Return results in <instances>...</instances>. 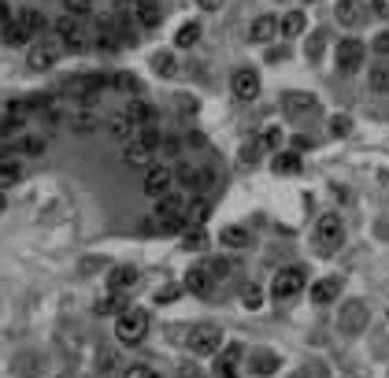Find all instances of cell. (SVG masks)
Returning <instances> with one entry per match:
<instances>
[{"instance_id":"cell-60","label":"cell","mask_w":389,"mask_h":378,"mask_svg":"<svg viewBox=\"0 0 389 378\" xmlns=\"http://www.w3.org/2000/svg\"><path fill=\"white\" fill-rule=\"evenodd\" d=\"M0 156H4V148H0Z\"/></svg>"},{"instance_id":"cell-8","label":"cell","mask_w":389,"mask_h":378,"mask_svg":"<svg viewBox=\"0 0 389 378\" xmlns=\"http://www.w3.org/2000/svg\"><path fill=\"white\" fill-rule=\"evenodd\" d=\"M52 30H56V37H60L67 49H74V52H82L85 45H89V41H85V34H82V26H78V19L67 15V12H63L56 23H52Z\"/></svg>"},{"instance_id":"cell-58","label":"cell","mask_w":389,"mask_h":378,"mask_svg":"<svg viewBox=\"0 0 389 378\" xmlns=\"http://www.w3.org/2000/svg\"><path fill=\"white\" fill-rule=\"evenodd\" d=\"M182 378H200V375H197V367H186V371H182Z\"/></svg>"},{"instance_id":"cell-39","label":"cell","mask_w":389,"mask_h":378,"mask_svg":"<svg viewBox=\"0 0 389 378\" xmlns=\"http://www.w3.org/2000/svg\"><path fill=\"white\" fill-rule=\"evenodd\" d=\"M96 367H101L104 375L115 371V349H112V345H101V349H96Z\"/></svg>"},{"instance_id":"cell-1","label":"cell","mask_w":389,"mask_h":378,"mask_svg":"<svg viewBox=\"0 0 389 378\" xmlns=\"http://www.w3.org/2000/svg\"><path fill=\"white\" fill-rule=\"evenodd\" d=\"M182 226H186V204H182L178 197L159 200V212H156V219L148 223V230L153 234H171V230H182Z\"/></svg>"},{"instance_id":"cell-17","label":"cell","mask_w":389,"mask_h":378,"mask_svg":"<svg viewBox=\"0 0 389 378\" xmlns=\"http://www.w3.org/2000/svg\"><path fill=\"white\" fill-rule=\"evenodd\" d=\"M278 26H282V23H278L275 15H256V19H252V26H248V37H252L256 45H267V41L275 37V30H278Z\"/></svg>"},{"instance_id":"cell-10","label":"cell","mask_w":389,"mask_h":378,"mask_svg":"<svg viewBox=\"0 0 389 378\" xmlns=\"http://www.w3.org/2000/svg\"><path fill=\"white\" fill-rule=\"evenodd\" d=\"M230 89H234L237 101H245V104L256 101V96H259V74L252 67H237L234 78H230Z\"/></svg>"},{"instance_id":"cell-37","label":"cell","mask_w":389,"mask_h":378,"mask_svg":"<svg viewBox=\"0 0 389 378\" xmlns=\"http://www.w3.org/2000/svg\"><path fill=\"white\" fill-rule=\"evenodd\" d=\"M63 8H67V15H74V19L93 15V0H63Z\"/></svg>"},{"instance_id":"cell-57","label":"cell","mask_w":389,"mask_h":378,"mask_svg":"<svg viewBox=\"0 0 389 378\" xmlns=\"http://www.w3.org/2000/svg\"><path fill=\"white\" fill-rule=\"evenodd\" d=\"M371 8H374V12H378V15H382V19H389V0H374V4H371Z\"/></svg>"},{"instance_id":"cell-35","label":"cell","mask_w":389,"mask_h":378,"mask_svg":"<svg viewBox=\"0 0 389 378\" xmlns=\"http://www.w3.org/2000/svg\"><path fill=\"white\" fill-rule=\"evenodd\" d=\"M134 130H137V126L126 119V112H115V115H112V134H115V137H130Z\"/></svg>"},{"instance_id":"cell-25","label":"cell","mask_w":389,"mask_h":378,"mask_svg":"<svg viewBox=\"0 0 389 378\" xmlns=\"http://www.w3.org/2000/svg\"><path fill=\"white\" fill-rule=\"evenodd\" d=\"M137 267H119V271H112V278H107V282H112V293H123V289H130V286H137Z\"/></svg>"},{"instance_id":"cell-49","label":"cell","mask_w":389,"mask_h":378,"mask_svg":"<svg viewBox=\"0 0 389 378\" xmlns=\"http://www.w3.org/2000/svg\"><path fill=\"white\" fill-rule=\"evenodd\" d=\"M19 126H26V123H19V119H0V137L19 134Z\"/></svg>"},{"instance_id":"cell-53","label":"cell","mask_w":389,"mask_h":378,"mask_svg":"<svg viewBox=\"0 0 389 378\" xmlns=\"http://www.w3.org/2000/svg\"><path fill=\"white\" fill-rule=\"evenodd\" d=\"M374 52L378 56H389V30H382V34L374 37Z\"/></svg>"},{"instance_id":"cell-19","label":"cell","mask_w":389,"mask_h":378,"mask_svg":"<svg viewBox=\"0 0 389 378\" xmlns=\"http://www.w3.org/2000/svg\"><path fill=\"white\" fill-rule=\"evenodd\" d=\"M123 112H126V119H130L134 126H148V123H156V112H153V108H148L145 101H137V96H130Z\"/></svg>"},{"instance_id":"cell-4","label":"cell","mask_w":389,"mask_h":378,"mask_svg":"<svg viewBox=\"0 0 389 378\" xmlns=\"http://www.w3.org/2000/svg\"><path fill=\"white\" fill-rule=\"evenodd\" d=\"M189 349L197 356H211V352H223V330L215 327V323H200V327H193L186 334Z\"/></svg>"},{"instance_id":"cell-12","label":"cell","mask_w":389,"mask_h":378,"mask_svg":"<svg viewBox=\"0 0 389 378\" xmlns=\"http://www.w3.org/2000/svg\"><path fill=\"white\" fill-rule=\"evenodd\" d=\"M56 56H60L56 41H37V45H30V52H26V67L30 71H49L52 63H56Z\"/></svg>"},{"instance_id":"cell-48","label":"cell","mask_w":389,"mask_h":378,"mask_svg":"<svg viewBox=\"0 0 389 378\" xmlns=\"http://www.w3.org/2000/svg\"><path fill=\"white\" fill-rule=\"evenodd\" d=\"M115 4V15H134L141 8V0H112Z\"/></svg>"},{"instance_id":"cell-43","label":"cell","mask_w":389,"mask_h":378,"mask_svg":"<svg viewBox=\"0 0 389 378\" xmlns=\"http://www.w3.org/2000/svg\"><path fill=\"white\" fill-rule=\"evenodd\" d=\"M208 271L215 275V282H223V278H230L234 264H230V260H208Z\"/></svg>"},{"instance_id":"cell-3","label":"cell","mask_w":389,"mask_h":378,"mask_svg":"<svg viewBox=\"0 0 389 378\" xmlns=\"http://www.w3.org/2000/svg\"><path fill=\"white\" fill-rule=\"evenodd\" d=\"M345 241V226L338 215H322V219L315 223V248L322 256H330V252H338Z\"/></svg>"},{"instance_id":"cell-7","label":"cell","mask_w":389,"mask_h":378,"mask_svg":"<svg viewBox=\"0 0 389 378\" xmlns=\"http://www.w3.org/2000/svg\"><path fill=\"white\" fill-rule=\"evenodd\" d=\"M171 186H175V171L171 167H148L145 171V197L153 200H167L171 197Z\"/></svg>"},{"instance_id":"cell-16","label":"cell","mask_w":389,"mask_h":378,"mask_svg":"<svg viewBox=\"0 0 389 378\" xmlns=\"http://www.w3.org/2000/svg\"><path fill=\"white\" fill-rule=\"evenodd\" d=\"M334 15H338L341 26H360L367 19V8L360 4V0H341V4L334 8Z\"/></svg>"},{"instance_id":"cell-31","label":"cell","mask_w":389,"mask_h":378,"mask_svg":"<svg viewBox=\"0 0 389 378\" xmlns=\"http://www.w3.org/2000/svg\"><path fill=\"white\" fill-rule=\"evenodd\" d=\"M19 178H23V167H19L15 160H0V189H4V186H15Z\"/></svg>"},{"instance_id":"cell-13","label":"cell","mask_w":389,"mask_h":378,"mask_svg":"<svg viewBox=\"0 0 389 378\" xmlns=\"http://www.w3.org/2000/svg\"><path fill=\"white\" fill-rule=\"evenodd\" d=\"M356 67H363V45L356 37H345L338 41V71L352 74Z\"/></svg>"},{"instance_id":"cell-15","label":"cell","mask_w":389,"mask_h":378,"mask_svg":"<svg viewBox=\"0 0 389 378\" xmlns=\"http://www.w3.org/2000/svg\"><path fill=\"white\" fill-rule=\"evenodd\" d=\"M338 297H341V278L338 275L319 278V282L311 286V304H334Z\"/></svg>"},{"instance_id":"cell-22","label":"cell","mask_w":389,"mask_h":378,"mask_svg":"<svg viewBox=\"0 0 389 378\" xmlns=\"http://www.w3.org/2000/svg\"><path fill=\"white\" fill-rule=\"evenodd\" d=\"M134 19H137V26L156 30V26H159V19H164V8H159L156 0H141V8L134 12Z\"/></svg>"},{"instance_id":"cell-50","label":"cell","mask_w":389,"mask_h":378,"mask_svg":"<svg viewBox=\"0 0 389 378\" xmlns=\"http://www.w3.org/2000/svg\"><path fill=\"white\" fill-rule=\"evenodd\" d=\"M297 378H327V367H322V363H308Z\"/></svg>"},{"instance_id":"cell-23","label":"cell","mask_w":389,"mask_h":378,"mask_svg":"<svg viewBox=\"0 0 389 378\" xmlns=\"http://www.w3.org/2000/svg\"><path fill=\"white\" fill-rule=\"evenodd\" d=\"M208 215H211V204L208 200H193L189 204V208H186V226H189V230H200V226L204 223H208Z\"/></svg>"},{"instance_id":"cell-18","label":"cell","mask_w":389,"mask_h":378,"mask_svg":"<svg viewBox=\"0 0 389 378\" xmlns=\"http://www.w3.org/2000/svg\"><path fill=\"white\" fill-rule=\"evenodd\" d=\"M237 367H241V345H226L219 352L215 371H219V378H237Z\"/></svg>"},{"instance_id":"cell-44","label":"cell","mask_w":389,"mask_h":378,"mask_svg":"<svg viewBox=\"0 0 389 378\" xmlns=\"http://www.w3.org/2000/svg\"><path fill=\"white\" fill-rule=\"evenodd\" d=\"M349 130H352V119H349V115H334V119H330V134H334V137H345Z\"/></svg>"},{"instance_id":"cell-59","label":"cell","mask_w":389,"mask_h":378,"mask_svg":"<svg viewBox=\"0 0 389 378\" xmlns=\"http://www.w3.org/2000/svg\"><path fill=\"white\" fill-rule=\"evenodd\" d=\"M8 208V200H4V189H0V212H4Z\"/></svg>"},{"instance_id":"cell-20","label":"cell","mask_w":389,"mask_h":378,"mask_svg":"<svg viewBox=\"0 0 389 378\" xmlns=\"http://www.w3.org/2000/svg\"><path fill=\"white\" fill-rule=\"evenodd\" d=\"M123 156H126V164H130V167H145V171H148V167H156V164H153L156 148H148V145H141V141H130Z\"/></svg>"},{"instance_id":"cell-21","label":"cell","mask_w":389,"mask_h":378,"mask_svg":"<svg viewBox=\"0 0 389 378\" xmlns=\"http://www.w3.org/2000/svg\"><path fill=\"white\" fill-rule=\"evenodd\" d=\"M278 352H252V360H248V371H252L256 378H267V375H275L278 371Z\"/></svg>"},{"instance_id":"cell-51","label":"cell","mask_w":389,"mask_h":378,"mask_svg":"<svg viewBox=\"0 0 389 378\" xmlns=\"http://www.w3.org/2000/svg\"><path fill=\"white\" fill-rule=\"evenodd\" d=\"M93 123H96V119L93 115H74V130H78V134H85V130H93Z\"/></svg>"},{"instance_id":"cell-33","label":"cell","mask_w":389,"mask_h":378,"mask_svg":"<svg viewBox=\"0 0 389 378\" xmlns=\"http://www.w3.org/2000/svg\"><path fill=\"white\" fill-rule=\"evenodd\" d=\"M175 41H178V49H193V45L200 41V26H197V23H186V26L178 30Z\"/></svg>"},{"instance_id":"cell-47","label":"cell","mask_w":389,"mask_h":378,"mask_svg":"<svg viewBox=\"0 0 389 378\" xmlns=\"http://www.w3.org/2000/svg\"><path fill=\"white\" fill-rule=\"evenodd\" d=\"M123 378H156V371L148 363H130L126 371H123Z\"/></svg>"},{"instance_id":"cell-55","label":"cell","mask_w":389,"mask_h":378,"mask_svg":"<svg viewBox=\"0 0 389 378\" xmlns=\"http://www.w3.org/2000/svg\"><path fill=\"white\" fill-rule=\"evenodd\" d=\"M197 4L204 8V12H219V8L226 4V0H197Z\"/></svg>"},{"instance_id":"cell-54","label":"cell","mask_w":389,"mask_h":378,"mask_svg":"<svg viewBox=\"0 0 389 378\" xmlns=\"http://www.w3.org/2000/svg\"><path fill=\"white\" fill-rule=\"evenodd\" d=\"M178 293H182L178 286H167V289H159V293H156V300H159V304H167V300H175Z\"/></svg>"},{"instance_id":"cell-41","label":"cell","mask_w":389,"mask_h":378,"mask_svg":"<svg viewBox=\"0 0 389 378\" xmlns=\"http://www.w3.org/2000/svg\"><path fill=\"white\" fill-rule=\"evenodd\" d=\"M137 141L148 145V148H156V145H159V130H156L153 123H148V126H137Z\"/></svg>"},{"instance_id":"cell-6","label":"cell","mask_w":389,"mask_h":378,"mask_svg":"<svg viewBox=\"0 0 389 378\" xmlns=\"http://www.w3.org/2000/svg\"><path fill=\"white\" fill-rule=\"evenodd\" d=\"M300 289H304V267H286V271L275 275L271 297H275V300H293Z\"/></svg>"},{"instance_id":"cell-34","label":"cell","mask_w":389,"mask_h":378,"mask_svg":"<svg viewBox=\"0 0 389 378\" xmlns=\"http://www.w3.org/2000/svg\"><path fill=\"white\" fill-rule=\"evenodd\" d=\"M107 85L119 93H130V96H137V78L134 74H115V78H107Z\"/></svg>"},{"instance_id":"cell-46","label":"cell","mask_w":389,"mask_h":378,"mask_svg":"<svg viewBox=\"0 0 389 378\" xmlns=\"http://www.w3.org/2000/svg\"><path fill=\"white\" fill-rule=\"evenodd\" d=\"M241 300H245V308H259V304H263V289H259V286H245Z\"/></svg>"},{"instance_id":"cell-52","label":"cell","mask_w":389,"mask_h":378,"mask_svg":"<svg viewBox=\"0 0 389 378\" xmlns=\"http://www.w3.org/2000/svg\"><path fill=\"white\" fill-rule=\"evenodd\" d=\"M23 23H26V26H30V30H34V34H37V30L45 26V19H41V12H23Z\"/></svg>"},{"instance_id":"cell-56","label":"cell","mask_w":389,"mask_h":378,"mask_svg":"<svg viewBox=\"0 0 389 378\" xmlns=\"http://www.w3.org/2000/svg\"><path fill=\"white\" fill-rule=\"evenodd\" d=\"M8 23H12V8H8V4H0V30H4Z\"/></svg>"},{"instance_id":"cell-40","label":"cell","mask_w":389,"mask_h":378,"mask_svg":"<svg viewBox=\"0 0 389 378\" xmlns=\"http://www.w3.org/2000/svg\"><path fill=\"white\" fill-rule=\"evenodd\" d=\"M204 245H208V234L204 230H189L186 237H182V248H189V252H200Z\"/></svg>"},{"instance_id":"cell-11","label":"cell","mask_w":389,"mask_h":378,"mask_svg":"<svg viewBox=\"0 0 389 378\" xmlns=\"http://www.w3.org/2000/svg\"><path fill=\"white\" fill-rule=\"evenodd\" d=\"M282 112L293 115V119H304V115H315L319 112V101L311 93H304V89H293V93L282 96Z\"/></svg>"},{"instance_id":"cell-24","label":"cell","mask_w":389,"mask_h":378,"mask_svg":"<svg viewBox=\"0 0 389 378\" xmlns=\"http://www.w3.org/2000/svg\"><path fill=\"white\" fill-rule=\"evenodd\" d=\"M0 37H4L8 45H26V41L34 37V30H30L23 19H15V23H8L4 30H0Z\"/></svg>"},{"instance_id":"cell-26","label":"cell","mask_w":389,"mask_h":378,"mask_svg":"<svg viewBox=\"0 0 389 378\" xmlns=\"http://www.w3.org/2000/svg\"><path fill=\"white\" fill-rule=\"evenodd\" d=\"M200 175H204V171L193 167L189 160H182V164H178V182H182L186 189H193V193H200Z\"/></svg>"},{"instance_id":"cell-9","label":"cell","mask_w":389,"mask_h":378,"mask_svg":"<svg viewBox=\"0 0 389 378\" xmlns=\"http://www.w3.org/2000/svg\"><path fill=\"white\" fill-rule=\"evenodd\" d=\"M367 319H371V311H367L363 300H349V304H341L338 327H341V334H360L367 327Z\"/></svg>"},{"instance_id":"cell-14","label":"cell","mask_w":389,"mask_h":378,"mask_svg":"<svg viewBox=\"0 0 389 378\" xmlns=\"http://www.w3.org/2000/svg\"><path fill=\"white\" fill-rule=\"evenodd\" d=\"M186 289L189 293H197V297H208L211 289H215V275L208 271V264H193L189 271H186Z\"/></svg>"},{"instance_id":"cell-5","label":"cell","mask_w":389,"mask_h":378,"mask_svg":"<svg viewBox=\"0 0 389 378\" xmlns=\"http://www.w3.org/2000/svg\"><path fill=\"white\" fill-rule=\"evenodd\" d=\"M104 85H107L104 74H78V78H71L67 85H63V93H67V96H78L82 104H93L96 96H101Z\"/></svg>"},{"instance_id":"cell-2","label":"cell","mask_w":389,"mask_h":378,"mask_svg":"<svg viewBox=\"0 0 389 378\" xmlns=\"http://www.w3.org/2000/svg\"><path fill=\"white\" fill-rule=\"evenodd\" d=\"M115 334H119V341L123 345H137L148 334V316H145V308H126L123 316L115 319Z\"/></svg>"},{"instance_id":"cell-32","label":"cell","mask_w":389,"mask_h":378,"mask_svg":"<svg viewBox=\"0 0 389 378\" xmlns=\"http://www.w3.org/2000/svg\"><path fill=\"white\" fill-rule=\"evenodd\" d=\"M123 311H126V308H123V300H119L115 293H107V297L96 300V316H115V319H119Z\"/></svg>"},{"instance_id":"cell-38","label":"cell","mask_w":389,"mask_h":378,"mask_svg":"<svg viewBox=\"0 0 389 378\" xmlns=\"http://www.w3.org/2000/svg\"><path fill=\"white\" fill-rule=\"evenodd\" d=\"M156 74L159 78H171V74H175V56H171V52H156Z\"/></svg>"},{"instance_id":"cell-42","label":"cell","mask_w":389,"mask_h":378,"mask_svg":"<svg viewBox=\"0 0 389 378\" xmlns=\"http://www.w3.org/2000/svg\"><path fill=\"white\" fill-rule=\"evenodd\" d=\"M322 45H327V34H322V30H315V34L308 37V60H319V52H322Z\"/></svg>"},{"instance_id":"cell-29","label":"cell","mask_w":389,"mask_h":378,"mask_svg":"<svg viewBox=\"0 0 389 378\" xmlns=\"http://www.w3.org/2000/svg\"><path fill=\"white\" fill-rule=\"evenodd\" d=\"M304 26H308L304 12H289L282 19V37H300V34H304Z\"/></svg>"},{"instance_id":"cell-28","label":"cell","mask_w":389,"mask_h":378,"mask_svg":"<svg viewBox=\"0 0 389 378\" xmlns=\"http://www.w3.org/2000/svg\"><path fill=\"white\" fill-rule=\"evenodd\" d=\"M223 245H230V248H248V245H252V234H248L245 226H226V230H223Z\"/></svg>"},{"instance_id":"cell-45","label":"cell","mask_w":389,"mask_h":378,"mask_svg":"<svg viewBox=\"0 0 389 378\" xmlns=\"http://www.w3.org/2000/svg\"><path fill=\"white\" fill-rule=\"evenodd\" d=\"M41 148H45L41 137H23V141H19V153L23 156H41Z\"/></svg>"},{"instance_id":"cell-30","label":"cell","mask_w":389,"mask_h":378,"mask_svg":"<svg viewBox=\"0 0 389 378\" xmlns=\"http://www.w3.org/2000/svg\"><path fill=\"white\" fill-rule=\"evenodd\" d=\"M367 82H371L374 93H389V63H374L371 74H367Z\"/></svg>"},{"instance_id":"cell-36","label":"cell","mask_w":389,"mask_h":378,"mask_svg":"<svg viewBox=\"0 0 389 378\" xmlns=\"http://www.w3.org/2000/svg\"><path fill=\"white\" fill-rule=\"evenodd\" d=\"M256 141H259L263 153H267V148H278V145H282V130H278V126H267V130H259Z\"/></svg>"},{"instance_id":"cell-27","label":"cell","mask_w":389,"mask_h":378,"mask_svg":"<svg viewBox=\"0 0 389 378\" xmlns=\"http://www.w3.org/2000/svg\"><path fill=\"white\" fill-rule=\"evenodd\" d=\"M271 171H275V175H297V171H300V156L297 153H278L271 160Z\"/></svg>"}]
</instances>
